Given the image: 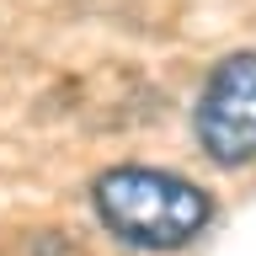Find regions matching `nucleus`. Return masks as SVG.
Returning <instances> with one entry per match:
<instances>
[{
  "mask_svg": "<svg viewBox=\"0 0 256 256\" xmlns=\"http://www.w3.org/2000/svg\"><path fill=\"white\" fill-rule=\"evenodd\" d=\"M91 208L102 230L128 251H150V256H171L187 251L192 240L208 235V224L219 219L214 192L198 187L192 176L166 171V166H107L91 182Z\"/></svg>",
  "mask_w": 256,
  "mask_h": 256,
  "instance_id": "f257e3e1",
  "label": "nucleus"
},
{
  "mask_svg": "<svg viewBox=\"0 0 256 256\" xmlns=\"http://www.w3.org/2000/svg\"><path fill=\"white\" fill-rule=\"evenodd\" d=\"M192 139L219 171L256 166V48H235L208 70L192 102Z\"/></svg>",
  "mask_w": 256,
  "mask_h": 256,
  "instance_id": "f03ea898",
  "label": "nucleus"
}]
</instances>
